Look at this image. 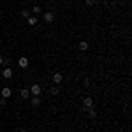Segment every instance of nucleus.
<instances>
[{"label":"nucleus","mask_w":132,"mask_h":132,"mask_svg":"<svg viewBox=\"0 0 132 132\" xmlns=\"http://www.w3.org/2000/svg\"><path fill=\"white\" fill-rule=\"evenodd\" d=\"M83 104H85V108H93V99H92V97H86V99L83 101Z\"/></svg>","instance_id":"6e6552de"},{"label":"nucleus","mask_w":132,"mask_h":132,"mask_svg":"<svg viewBox=\"0 0 132 132\" xmlns=\"http://www.w3.org/2000/svg\"><path fill=\"white\" fill-rule=\"evenodd\" d=\"M78 48H79V51H86V50H88V42H86V41H79Z\"/></svg>","instance_id":"1a4fd4ad"},{"label":"nucleus","mask_w":132,"mask_h":132,"mask_svg":"<svg viewBox=\"0 0 132 132\" xmlns=\"http://www.w3.org/2000/svg\"><path fill=\"white\" fill-rule=\"evenodd\" d=\"M53 20H55V14L53 12H44V21L46 23H53Z\"/></svg>","instance_id":"0eeeda50"},{"label":"nucleus","mask_w":132,"mask_h":132,"mask_svg":"<svg viewBox=\"0 0 132 132\" xmlns=\"http://www.w3.org/2000/svg\"><path fill=\"white\" fill-rule=\"evenodd\" d=\"M30 104H32V108H37V106L41 104V97H39V95H34L30 99Z\"/></svg>","instance_id":"7ed1b4c3"},{"label":"nucleus","mask_w":132,"mask_h":132,"mask_svg":"<svg viewBox=\"0 0 132 132\" xmlns=\"http://www.w3.org/2000/svg\"><path fill=\"white\" fill-rule=\"evenodd\" d=\"M30 95H41V85H32L30 86Z\"/></svg>","instance_id":"f257e3e1"},{"label":"nucleus","mask_w":132,"mask_h":132,"mask_svg":"<svg viewBox=\"0 0 132 132\" xmlns=\"http://www.w3.org/2000/svg\"><path fill=\"white\" fill-rule=\"evenodd\" d=\"M21 132H27V130H21Z\"/></svg>","instance_id":"aec40b11"},{"label":"nucleus","mask_w":132,"mask_h":132,"mask_svg":"<svg viewBox=\"0 0 132 132\" xmlns=\"http://www.w3.org/2000/svg\"><path fill=\"white\" fill-rule=\"evenodd\" d=\"M30 16V11H21V18H28Z\"/></svg>","instance_id":"4468645a"},{"label":"nucleus","mask_w":132,"mask_h":132,"mask_svg":"<svg viewBox=\"0 0 132 132\" xmlns=\"http://www.w3.org/2000/svg\"><path fill=\"white\" fill-rule=\"evenodd\" d=\"M58 88H56V86H55V88H51V95H58Z\"/></svg>","instance_id":"2eb2a0df"},{"label":"nucleus","mask_w":132,"mask_h":132,"mask_svg":"<svg viewBox=\"0 0 132 132\" xmlns=\"http://www.w3.org/2000/svg\"><path fill=\"white\" fill-rule=\"evenodd\" d=\"M88 116H90V118H97V111H95L93 108H88Z\"/></svg>","instance_id":"9b49d317"},{"label":"nucleus","mask_w":132,"mask_h":132,"mask_svg":"<svg viewBox=\"0 0 132 132\" xmlns=\"http://www.w3.org/2000/svg\"><path fill=\"white\" fill-rule=\"evenodd\" d=\"M41 7H39V5H34V9H32V12H35V14H39V12H41Z\"/></svg>","instance_id":"ddd939ff"},{"label":"nucleus","mask_w":132,"mask_h":132,"mask_svg":"<svg viewBox=\"0 0 132 132\" xmlns=\"http://www.w3.org/2000/svg\"><path fill=\"white\" fill-rule=\"evenodd\" d=\"M4 106H5V99L2 97V99H0V108H4Z\"/></svg>","instance_id":"dca6fc26"},{"label":"nucleus","mask_w":132,"mask_h":132,"mask_svg":"<svg viewBox=\"0 0 132 132\" xmlns=\"http://www.w3.org/2000/svg\"><path fill=\"white\" fill-rule=\"evenodd\" d=\"M83 85H85V86H88V85H90V79H88V78H85V81H83Z\"/></svg>","instance_id":"f3484780"},{"label":"nucleus","mask_w":132,"mask_h":132,"mask_svg":"<svg viewBox=\"0 0 132 132\" xmlns=\"http://www.w3.org/2000/svg\"><path fill=\"white\" fill-rule=\"evenodd\" d=\"M2 76H4L5 79H11V78H12V69H11V67H5L4 72H2Z\"/></svg>","instance_id":"423d86ee"},{"label":"nucleus","mask_w":132,"mask_h":132,"mask_svg":"<svg viewBox=\"0 0 132 132\" xmlns=\"http://www.w3.org/2000/svg\"><path fill=\"white\" fill-rule=\"evenodd\" d=\"M35 23H37V18L35 16H30L28 18V25H35Z\"/></svg>","instance_id":"f8f14e48"},{"label":"nucleus","mask_w":132,"mask_h":132,"mask_svg":"<svg viewBox=\"0 0 132 132\" xmlns=\"http://www.w3.org/2000/svg\"><path fill=\"white\" fill-rule=\"evenodd\" d=\"M2 63H4V58H2V56H0V65H2Z\"/></svg>","instance_id":"6ab92c4d"},{"label":"nucleus","mask_w":132,"mask_h":132,"mask_svg":"<svg viewBox=\"0 0 132 132\" xmlns=\"http://www.w3.org/2000/svg\"><path fill=\"white\" fill-rule=\"evenodd\" d=\"M62 81H63V76H62L60 72H56V74H53V83H55V85H60Z\"/></svg>","instance_id":"20e7f679"},{"label":"nucleus","mask_w":132,"mask_h":132,"mask_svg":"<svg viewBox=\"0 0 132 132\" xmlns=\"http://www.w3.org/2000/svg\"><path fill=\"white\" fill-rule=\"evenodd\" d=\"M18 65H20L21 69H25V67H28V58H27V56H21L20 60H18Z\"/></svg>","instance_id":"39448f33"},{"label":"nucleus","mask_w":132,"mask_h":132,"mask_svg":"<svg viewBox=\"0 0 132 132\" xmlns=\"http://www.w3.org/2000/svg\"><path fill=\"white\" fill-rule=\"evenodd\" d=\"M86 5H93V0H86Z\"/></svg>","instance_id":"a211bd4d"},{"label":"nucleus","mask_w":132,"mask_h":132,"mask_svg":"<svg viewBox=\"0 0 132 132\" xmlns=\"http://www.w3.org/2000/svg\"><path fill=\"white\" fill-rule=\"evenodd\" d=\"M0 95H2L4 99H9L11 95H12V90H11L9 86H4V88H2V92H0Z\"/></svg>","instance_id":"f03ea898"},{"label":"nucleus","mask_w":132,"mask_h":132,"mask_svg":"<svg viewBox=\"0 0 132 132\" xmlns=\"http://www.w3.org/2000/svg\"><path fill=\"white\" fill-rule=\"evenodd\" d=\"M20 95H21V99H28V97H30V90H27V88H23V90L20 92Z\"/></svg>","instance_id":"9d476101"}]
</instances>
